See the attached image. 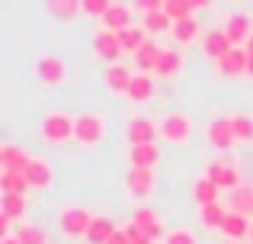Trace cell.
I'll list each match as a JSON object with an SVG mask.
<instances>
[{
  "instance_id": "6da1fadb",
  "label": "cell",
  "mask_w": 253,
  "mask_h": 244,
  "mask_svg": "<svg viewBox=\"0 0 253 244\" xmlns=\"http://www.w3.org/2000/svg\"><path fill=\"white\" fill-rule=\"evenodd\" d=\"M106 138V122L96 113H81L74 119V142H81L84 148H96Z\"/></svg>"
},
{
  "instance_id": "7a4b0ae2",
  "label": "cell",
  "mask_w": 253,
  "mask_h": 244,
  "mask_svg": "<svg viewBox=\"0 0 253 244\" xmlns=\"http://www.w3.org/2000/svg\"><path fill=\"white\" fill-rule=\"evenodd\" d=\"M157 129H161V138H164V142L183 145V142H189V135H192V119H189V113L173 109V113H167L161 122H157Z\"/></svg>"
},
{
  "instance_id": "3957f363",
  "label": "cell",
  "mask_w": 253,
  "mask_h": 244,
  "mask_svg": "<svg viewBox=\"0 0 253 244\" xmlns=\"http://www.w3.org/2000/svg\"><path fill=\"white\" fill-rule=\"evenodd\" d=\"M42 138L48 145H64L74 138V119L64 113H48L42 119Z\"/></svg>"
},
{
  "instance_id": "277c9868",
  "label": "cell",
  "mask_w": 253,
  "mask_h": 244,
  "mask_svg": "<svg viewBox=\"0 0 253 244\" xmlns=\"http://www.w3.org/2000/svg\"><path fill=\"white\" fill-rule=\"evenodd\" d=\"M90 225H93V215L86 212V209H81V206L64 209L61 219H58V228H61L64 238H86Z\"/></svg>"
},
{
  "instance_id": "5b68a950",
  "label": "cell",
  "mask_w": 253,
  "mask_h": 244,
  "mask_svg": "<svg viewBox=\"0 0 253 244\" xmlns=\"http://www.w3.org/2000/svg\"><path fill=\"white\" fill-rule=\"evenodd\" d=\"M205 138H209L211 148L218 151H231L237 145V135H234V122H231V116H218V119L209 122V129H205Z\"/></svg>"
},
{
  "instance_id": "8992f818",
  "label": "cell",
  "mask_w": 253,
  "mask_h": 244,
  "mask_svg": "<svg viewBox=\"0 0 253 244\" xmlns=\"http://www.w3.org/2000/svg\"><path fill=\"white\" fill-rule=\"evenodd\" d=\"M93 55H96L99 61L119 64V58L125 55L122 42H119V32H112V29H99L96 36H93Z\"/></svg>"
},
{
  "instance_id": "52a82bcc",
  "label": "cell",
  "mask_w": 253,
  "mask_h": 244,
  "mask_svg": "<svg viewBox=\"0 0 253 244\" xmlns=\"http://www.w3.org/2000/svg\"><path fill=\"white\" fill-rule=\"evenodd\" d=\"M36 77L45 84V87H61L64 77H68V68L58 55H42L36 61Z\"/></svg>"
},
{
  "instance_id": "ba28073f",
  "label": "cell",
  "mask_w": 253,
  "mask_h": 244,
  "mask_svg": "<svg viewBox=\"0 0 253 244\" xmlns=\"http://www.w3.org/2000/svg\"><path fill=\"white\" fill-rule=\"evenodd\" d=\"M157 135H161V129L148 116H135V119L125 122V142H128V148L131 145H151Z\"/></svg>"
},
{
  "instance_id": "9c48e42d",
  "label": "cell",
  "mask_w": 253,
  "mask_h": 244,
  "mask_svg": "<svg viewBox=\"0 0 253 244\" xmlns=\"http://www.w3.org/2000/svg\"><path fill=\"white\" fill-rule=\"evenodd\" d=\"M205 177H211V180H215L221 190H228V193L241 187V170H237V164L224 161V157H221V161H211L209 170H205Z\"/></svg>"
},
{
  "instance_id": "30bf717a",
  "label": "cell",
  "mask_w": 253,
  "mask_h": 244,
  "mask_svg": "<svg viewBox=\"0 0 253 244\" xmlns=\"http://www.w3.org/2000/svg\"><path fill=\"white\" fill-rule=\"evenodd\" d=\"M125 190H128L131 196H138V199H144V196L154 190V167H128V174H125Z\"/></svg>"
},
{
  "instance_id": "8fae6325",
  "label": "cell",
  "mask_w": 253,
  "mask_h": 244,
  "mask_svg": "<svg viewBox=\"0 0 253 244\" xmlns=\"http://www.w3.org/2000/svg\"><path fill=\"white\" fill-rule=\"evenodd\" d=\"M247 49L244 45H234L224 58H218V71L224 77H237V74H247Z\"/></svg>"
},
{
  "instance_id": "7c38bea8",
  "label": "cell",
  "mask_w": 253,
  "mask_h": 244,
  "mask_svg": "<svg viewBox=\"0 0 253 244\" xmlns=\"http://www.w3.org/2000/svg\"><path fill=\"white\" fill-rule=\"evenodd\" d=\"M161 55H164V49L157 42H144L141 49L135 51V68L141 71V74H157V64H161Z\"/></svg>"
},
{
  "instance_id": "4fadbf2b",
  "label": "cell",
  "mask_w": 253,
  "mask_h": 244,
  "mask_svg": "<svg viewBox=\"0 0 253 244\" xmlns=\"http://www.w3.org/2000/svg\"><path fill=\"white\" fill-rule=\"evenodd\" d=\"M135 222L138 228H141L144 235H148L151 241H161V238H167V228H164V222H161V215L157 212H151V209H138L135 212Z\"/></svg>"
},
{
  "instance_id": "5bb4252c",
  "label": "cell",
  "mask_w": 253,
  "mask_h": 244,
  "mask_svg": "<svg viewBox=\"0 0 253 244\" xmlns=\"http://www.w3.org/2000/svg\"><path fill=\"white\" fill-rule=\"evenodd\" d=\"M231 49H234V42L228 39V32H224V29H211V32H205V39H202V51H205L209 58H215V61H218V58H224Z\"/></svg>"
},
{
  "instance_id": "9a60e30c",
  "label": "cell",
  "mask_w": 253,
  "mask_h": 244,
  "mask_svg": "<svg viewBox=\"0 0 253 244\" xmlns=\"http://www.w3.org/2000/svg\"><path fill=\"white\" fill-rule=\"evenodd\" d=\"M250 225H253V222L247 219V215L228 209V219H224V225L218 228V232H221L228 241H241V238H247V235H250Z\"/></svg>"
},
{
  "instance_id": "2e32d148",
  "label": "cell",
  "mask_w": 253,
  "mask_h": 244,
  "mask_svg": "<svg viewBox=\"0 0 253 244\" xmlns=\"http://www.w3.org/2000/svg\"><path fill=\"white\" fill-rule=\"evenodd\" d=\"M23 174H26V180H29L32 190H45L51 183V164H45L42 157H29Z\"/></svg>"
},
{
  "instance_id": "e0dca14e",
  "label": "cell",
  "mask_w": 253,
  "mask_h": 244,
  "mask_svg": "<svg viewBox=\"0 0 253 244\" xmlns=\"http://www.w3.org/2000/svg\"><path fill=\"white\" fill-rule=\"evenodd\" d=\"M128 161H131V167H157V161H161V148H157V142L131 145V148H128Z\"/></svg>"
},
{
  "instance_id": "ac0fdd59",
  "label": "cell",
  "mask_w": 253,
  "mask_h": 244,
  "mask_svg": "<svg viewBox=\"0 0 253 244\" xmlns=\"http://www.w3.org/2000/svg\"><path fill=\"white\" fill-rule=\"evenodd\" d=\"M131 13L135 10H128V6H122V3H112L109 10H106V16H103V29L122 32V29H128V26H135L131 23Z\"/></svg>"
},
{
  "instance_id": "d6986e66",
  "label": "cell",
  "mask_w": 253,
  "mask_h": 244,
  "mask_svg": "<svg viewBox=\"0 0 253 244\" xmlns=\"http://www.w3.org/2000/svg\"><path fill=\"white\" fill-rule=\"evenodd\" d=\"M125 97H128L131 103H148L151 97H154V77L138 71V74L131 77V87H128V94H125Z\"/></svg>"
},
{
  "instance_id": "ffe728a7",
  "label": "cell",
  "mask_w": 253,
  "mask_h": 244,
  "mask_svg": "<svg viewBox=\"0 0 253 244\" xmlns=\"http://www.w3.org/2000/svg\"><path fill=\"white\" fill-rule=\"evenodd\" d=\"M131 77L135 74H131L125 64H109V71H106V87H109L112 94H128Z\"/></svg>"
},
{
  "instance_id": "44dd1931",
  "label": "cell",
  "mask_w": 253,
  "mask_h": 244,
  "mask_svg": "<svg viewBox=\"0 0 253 244\" xmlns=\"http://www.w3.org/2000/svg\"><path fill=\"white\" fill-rule=\"evenodd\" d=\"M26 164H29V154H26L23 148H16V145H0V167L3 170H26Z\"/></svg>"
},
{
  "instance_id": "7402d4cb",
  "label": "cell",
  "mask_w": 253,
  "mask_h": 244,
  "mask_svg": "<svg viewBox=\"0 0 253 244\" xmlns=\"http://www.w3.org/2000/svg\"><path fill=\"white\" fill-rule=\"evenodd\" d=\"M228 209H234V212H241V215H247V219H253V187L241 183L237 190H231Z\"/></svg>"
},
{
  "instance_id": "603a6c76",
  "label": "cell",
  "mask_w": 253,
  "mask_h": 244,
  "mask_svg": "<svg viewBox=\"0 0 253 244\" xmlns=\"http://www.w3.org/2000/svg\"><path fill=\"white\" fill-rule=\"evenodd\" d=\"M224 32H228V39H231L234 45H247L253 26H250V19L244 16V13H237V16H231L228 23H224Z\"/></svg>"
},
{
  "instance_id": "cb8c5ba5",
  "label": "cell",
  "mask_w": 253,
  "mask_h": 244,
  "mask_svg": "<svg viewBox=\"0 0 253 244\" xmlns=\"http://www.w3.org/2000/svg\"><path fill=\"white\" fill-rule=\"evenodd\" d=\"M116 232H119V228H116L112 219H106V215H93V225H90V232H86V241H90V244H106Z\"/></svg>"
},
{
  "instance_id": "d4e9b609",
  "label": "cell",
  "mask_w": 253,
  "mask_h": 244,
  "mask_svg": "<svg viewBox=\"0 0 253 244\" xmlns=\"http://www.w3.org/2000/svg\"><path fill=\"white\" fill-rule=\"evenodd\" d=\"M170 36L176 39L179 45H189V42H196V39H199V19H196V16L176 19V23H173V29H170Z\"/></svg>"
},
{
  "instance_id": "484cf974",
  "label": "cell",
  "mask_w": 253,
  "mask_h": 244,
  "mask_svg": "<svg viewBox=\"0 0 253 244\" xmlns=\"http://www.w3.org/2000/svg\"><path fill=\"white\" fill-rule=\"evenodd\" d=\"M224 219H228V206L221 202H209V206H199V222L205 228H221Z\"/></svg>"
},
{
  "instance_id": "4316f807",
  "label": "cell",
  "mask_w": 253,
  "mask_h": 244,
  "mask_svg": "<svg viewBox=\"0 0 253 244\" xmlns=\"http://www.w3.org/2000/svg\"><path fill=\"white\" fill-rule=\"evenodd\" d=\"M218 193H221V187H218L211 177H199L196 187H192V196H196L199 206H209V202H218Z\"/></svg>"
},
{
  "instance_id": "83f0119b",
  "label": "cell",
  "mask_w": 253,
  "mask_h": 244,
  "mask_svg": "<svg viewBox=\"0 0 253 244\" xmlns=\"http://www.w3.org/2000/svg\"><path fill=\"white\" fill-rule=\"evenodd\" d=\"M0 190H3V193H29V180H26V174L23 170H3V174H0Z\"/></svg>"
},
{
  "instance_id": "f1b7e54d",
  "label": "cell",
  "mask_w": 253,
  "mask_h": 244,
  "mask_svg": "<svg viewBox=\"0 0 253 244\" xmlns=\"http://www.w3.org/2000/svg\"><path fill=\"white\" fill-rule=\"evenodd\" d=\"M0 212L6 215V219H23L26 215V196L23 193H3L0 196Z\"/></svg>"
},
{
  "instance_id": "f546056e",
  "label": "cell",
  "mask_w": 253,
  "mask_h": 244,
  "mask_svg": "<svg viewBox=\"0 0 253 244\" xmlns=\"http://www.w3.org/2000/svg\"><path fill=\"white\" fill-rule=\"evenodd\" d=\"M119 42H122L125 51H131V55H135V51L148 42V29H144V26H128V29L119 32Z\"/></svg>"
},
{
  "instance_id": "4dcf8cb0",
  "label": "cell",
  "mask_w": 253,
  "mask_h": 244,
  "mask_svg": "<svg viewBox=\"0 0 253 244\" xmlns=\"http://www.w3.org/2000/svg\"><path fill=\"white\" fill-rule=\"evenodd\" d=\"M45 10L55 19H74L77 10H84L81 0H45Z\"/></svg>"
},
{
  "instance_id": "1f68e13d",
  "label": "cell",
  "mask_w": 253,
  "mask_h": 244,
  "mask_svg": "<svg viewBox=\"0 0 253 244\" xmlns=\"http://www.w3.org/2000/svg\"><path fill=\"white\" fill-rule=\"evenodd\" d=\"M179 68H183V55H179V51L164 49L161 64H157V77H176V74H179Z\"/></svg>"
},
{
  "instance_id": "d6a6232c",
  "label": "cell",
  "mask_w": 253,
  "mask_h": 244,
  "mask_svg": "<svg viewBox=\"0 0 253 244\" xmlns=\"http://www.w3.org/2000/svg\"><path fill=\"white\" fill-rule=\"evenodd\" d=\"M141 26L157 36V32H170L173 29V19L167 16V10H154V13H144V23Z\"/></svg>"
},
{
  "instance_id": "836d02e7",
  "label": "cell",
  "mask_w": 253,
  "mask_h": 244,
  "mask_svg": "<svg viewBox=\"0 0 253 244\" xmlns=\"http://www.w3.org/2000/svg\"><path fill=\"white\" fill-rule=\"evenodd\" d=\"M164 10H167V16L173 19V23H176V19L192 16L196 3H192V0H164Z\"/></svg>"
},
{
  "instance_id": "e575fe53",
  "label": "cell",
  "mask_w": 253,
  "mask_h": 244,
  "mask_svg": "<svg viewBox=\"0 0 253 244\" xmlns=\"http://www.w3.org/2000/svg\"><path fill=\"white\" fill-rule=\"evenodd\" d=\"M231 122H234V135H237V142H253V116L237 113V116H231Z\"/></svg>"
},
{
  "instance_id": "d590c367",
  "label": "cell",
  "mask_w": 253,
  "mask_h": 244,
  "mask_svg": "<svg viewBox=\"0 0 253 244\" xmlns=\"http://www.w3.org/2000/svg\"><path fill=\"white\" fill-rule=\"evenodd\" d=\"M16 238L23 244H48V238H45V232L39 225H19L16 228Z\"/></svg>"
},
{
  "instance_id": "8d00e7d4",
  "label": "cell",
  "mask_w": 253,
  "mask_h": 244,
  "mask_svg": "<svg viewBox=\"0 0 253 244\" xmlns=\"http://www.w3.org/2000/svg\"><path fill=\"white\" fill-rule=\"evenodd\" d=\"M81 6H84L81 13H86V16H99V19H103L106 10L112 6V0H81Z\"/></svg>"
},
{
  "instance_id": "74e56055",
  "label": "cell",
  "mask_w": 253,
  "mask_h": 244,
  "mask_svg": "<svg viewBox=\"0 0 253 244\" xmlns=\"http://www.w3.org/2000/svg\"><path fill=\"white\" fill-rule=\"evenodd\" d=\"M164 244H196V235L189 228H176V232H167Z\"/></svg>"
},
{
  "instance_id": "f35d334b",
  "label": "cell",
  "mask_w": 253,
  "mask_h": 244,
  "mask_svg": "<svg viewBox=\"0 0 253 244\" xmlns=\"http://www.w3.org/2000/svg\"><path fill=\"white\" fill-rule=\"evenodd\" d=\"M125 235H128V241H131V244H154V241H151V238H148V235H144V232H141V228H138V225H135V222H131V225H128V228H125Z\"/></svg>"
},
{
  "instance_id": "ab89813d",
  "label": "cell",
  "mask_w": 253,
  "mask_h": 244,
  "mask_svg": "<svg viewBox=\"0 0 253 244\" xmlns=\"http://www.w3.org/2000/svg\"><path fill=\"white\" fill-rule=\"evenodd\" d=\"M135 10H141V13H154V10H164V0H135Z\"/></svg>"
},
{
  "instance_id": "60d3db41",
  "label": "cell",
  "mask_w": 253,
  "mask_h": 244,
  "mask_svg": "<svg viewBox=\"0 0 253 244\" xmlns=\"http://www.w3.org/2000/svg\"><path fill=\"white\" fill-rule=\"evenodd\" d=\"M106 244H131V241H128V235H125V228H122V232H116Z\"/></svg>"
},
{
  "instance_id": "b9f144b4",
  "label": "cell",
  "mask_w": 253,
  "mask_h": 244,
  "mask_svg": "<svg viewBox=\"0 0 253 244\" xmlns=\"http://www.w3.org/2000/svg\"><path fill=\"white\" fill-rule=\"evenodd\" d=\"M0 244H23V241H19L16 235H6V238H0Z\"/></svg>"
},
{
  "instance_id": "7bdbcfd3",
  "label": "cell",
  "mask_w": 253,
  "mask_h": 244,
  "mask_svg": "<svg viewBox=\"0 0 253 244\" xmlns=\"http://www.w3.org/2000/svg\"><path fill=\"white\" fill-rule=\"evenodd\" d=\"M247 55H250L247 58V74H253V49H247Z\"/></svg>"
},
{
  "instance_id": "ee69618b",
  "label": "cell",
  "mask_w": 253,
  "mask_h": 244,
  "mask_svg": "<svg viewBox=\"0 0 253 244\" xmlns=\"http://www.w3.org/2000/svg\"><path fill=\"white\" fill-rule=\"evenodd\" d=\"M192 3H196V10H199V6H209L211 0H192Z\"/></svg>"
},
{
  "instance_id": "f6af8a7d",
  "label": "cell",
  "mask_w": 253,
  "mask_h": 244,
  "mask_svg": "<svg viewBox=\"0 0 253 244\" xmlns=\"http://www.w3.org/2000/svg\"><path fill=\"white\" fill-rule=\"evenodd\" d=\"M247 49H253V32H250V39H247Z\"/></svg>"
},
{
  "instance_id": "bcb514c9",
  "label": "cell",
  "mask_w": 253,
  "mask_h": 244,
  "mask_svg": "<svg viewBox=\"0 0 253 244\" xmlns=\"http://www.w3.org/2000/svg\"><path fill=\"white\" fill-rule=\"evenodd\" d=\"M224 244H241V241H224Z\"/></svg>"
},
{
  "instance_id": "7dc6e473",
  "label": "cell",
  "mask_w": 253,
  "mask_h": 244,
  "mask_svg": "<svg viewBox=\"0 0 253 244\" xmlns=\"http://www.w3.org/2000/svg\"><path fill=\"white\" fill-rule=\"evenodd\" d=\"M250 238H253V225H250Z\"/></svg>"
}]
</instances>
